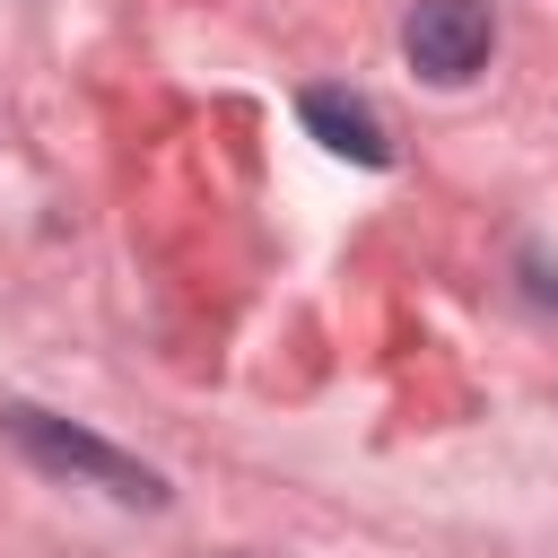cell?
I'll return each mask as SVG.
<instances>
[{"label": "cell", "instance_id": "1", "mask_svg": "<svg viewBox=\"0 0 558 558\" xmlns=\"http://www.w3.org/2000/svg\"><path fill=\"white\" fill-rule=\"evenodd\" d=\"M0 436H9L35 471L87 480V488H105V497H122V506H166V480H157L140 453H122V445H105V436H87V427L35 410V401H9V410H0Z\"/></svg>", "mask_w": 558, "mask_h": 558}, {"label": "cell", "instance_id": "2", "mask_svg": "<svg viewBox=\"0 0 558 558\" xmlns=\"http://www.w3.org/2000/svg\"><path fill=\"white\" fill-rule=\"evenodd\" d=\"M401 52H410L418 78L462 87V78L488 70V52H497V17H488V0H410V17H401Z\"/></svg>", "mask_w": 558, "mask_h": 558}, {"label": "cell", "instance_id": "3", "mask_svg": "<svg viewBox=\"0 0 558 558\" xmlns=\"http://www.w3.org/2000/svg\"><path fill=\"white\" fill-rule=\"evenodd\" d=\"M296 113H305V131H314L331 157H349V166H392V131H384V113H375L366 96H349V87H305Z\"/></svg>", "mask_w": 558, "mask_h": 558}]
</instances>
